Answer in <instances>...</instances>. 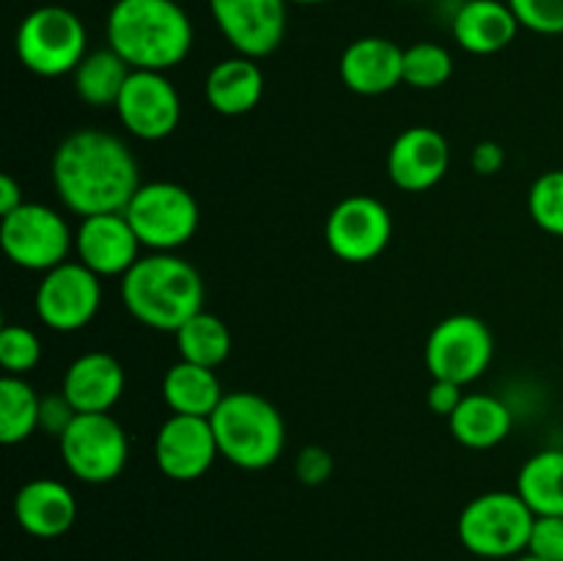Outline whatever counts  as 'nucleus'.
Listing matches in <instances>:
<instances>
[{"instance_id": "0eeeda50", "label": "nucleus", "mask_w": 563, "mask_h": 561, "mask_svg": "<svg viewBox=\"0 0 563 561\" xmlns=\"http://www.w3.org/2000/svg\"><path fill=\"white\" fill-rule=\"evenodd\" d=\"M137 240L152 253H174L196 237L201 209L196 196L176 182H148L137 187L124 209Z\"/></svg>"}, {"instance_id": "6ab92c4d", "label": "nucleus", "mask_w": 563, "mask_h": 561, "mask_svg": "<svg viewBox=\"0 0 563 561\" xmlns=\"http://www.w3.org/2000/svg\"><path fill=\"white\" fill-rule=\"evenodd\" d=\"M14 517L36 539H58L75 526V493L58 479H31L14 495Z\"/></svg>"}, {"instance_id": "a19ab883", "label": "nucleus", "mask_w": 563, "mask_h": 561, "mask_svg": "<svg viewBox=\"0 0 563 561\" xmlns=\"http://www.w3.org/2000/svg\"><path fill=\"white\" fill-rule=\"evenodd\" d=\"M561 350H563V333H561Z\"/></svg>"}, {"instance_id": "58836bf2", "label": "nucleus", "mask_w": 563, "mask_h": 561, "mask_svg": "<svg viewBox=\"0 0 563 561\" xmlns=\"http://www.w3.org/2000/svg\"><path fill=\"white\" fill-rule=\"evenodd\" d=\"M289 3H297V6H319V3H328V0H289Z\"/></svg>"}, {"instance_id": "9d476101", "label": "nucleus", "mask_w": 563, "mask_h": 561, "mask_svg": "<svg viewBox=\"0 0 563 561\" xmlns=\"http://www.w3.org/2000/svg\"><path fill=\"white\" fill-rule=\"evenodd\" d=\"M495 355V339L484 319L473 314H454L440 319L427 339L423 361L432 380L471 385L489 369Z\"/></svg>"}, {"instance_id": "f3484780", "label": "nucleus", "mask_w": 563, "mask_h": 561, "mask_svg": "<svg viewBox=\"0 0 563 561\" xmlns=\"http://www.w3.org/2000/svg\"><path fill=\"white\" fill-rule=\"evenodd\" d=\"M451 165L449 141L434 127H407L388 152V176L399 190H432Z\"/></svg>"}, {"instance_id": "1a4fd4ad", "label": "nucleus", "mask_w": 563, "mask_h": 561, "mask_svg": "<svg viewBox=\"0 0 563 561\" xmlns=\"http://www.w3.org/2000/svg\"><path fill=\"white\" fill-rule=\"evenodd\" d=\"M0 245L16 267L47 273L69 262L75 234L64 215L53 207L25 201L20 209L0 218Z\"/></svg>"}, {"instance_id": "f8f14e48", "label": "nucleus", "mask_w": 563, "mask_h": 561, "mask_svg": "<svg viewBox=\"0 0 563 561\" xmlns=\"http://www.w3.org/2000/svg\"><path fill=\"white\" fill-rule=\"evenodd\" d=\"M394 218L388 207L372 196H350L333 207L324 226L328 248L350 264H366L388 248Z\"/></svg>"}, {"instance_id": "7c9ffc66", "label": "nucleus", "mask_w": 563, "mask_h": 561, "mask_svg": "<svg viewBox=\"0 0 563 561\" xmlns=\"http://www.w3.org/2000/svg\"><path fill=\"white\" fill-rule=\"evenodd\" d=\"M38 361H42V341L31 328L5 324L0 330V366L5 369V374L25 377L38 366Z\"/></svg>"}, {"instance_id": "aec40b11", "label": "nucleus", "mask_w": 563, "mask_h": 561, "mask_svg": "<svg viewBox=\"0 0 563 561\" xmlns=\"http://www.w3.org/2000/svg\"><path fill=\"white\" fill-rule=\"evenodd\" d=\"M124 366L110 352H86L64 374L60 394L75 413H110L124 394Z\"/></svg>"}, {"instance_id": "f03ea898", "label": "nucleus", "mask_w": 563, "mask_h": 561, "mask_svg": "<svg viewBox=\"0 0 563 561\" xmlns=\"http://www.w3.org/2000/svg\"><path fill=\"white\" fill-rule=\"evenodd\" d=\"M108 47L130 69L168 72L190 55L192 22L176 0H115L108 14Z\"/></svg>"}, {"instance_id": "7ed1b4c3", "label": "nucleus", "mask_w": 563, "mask_h": 561, "mask_svg": "<svg viewBox=\"0 0 563 561\" xmlns=\"http://www.w3.org/2000/svg\"><path fill=\"white\" fill-rule=\"evenodd\" d=\"M121 302L143 328L176 333L203 311L201 273L176 253H148L121 278Z\"/></svg>"}, {"instance_id": "a878e982", "label": "nucleus", "mask_w": 563, "mask_h": 561, "mask_svg": "<svg viewBox=\"0 0 563 561\" xmlns=\"http://www.w3.org/2000/svg\"><path fill=\"white\" fill-rule=\"evenodd\" d=\"M130 75V64L115 50H93L75 69V91L91 108H115Z\"/></svg>"}, {"instance_id": "72a5a7b5", "label": "nucleus", "mask_w": 563, "mask_h": 561, "mask_svg": "<svg viewBox=\"0 0 563 561\" xmlns=\"http://www.w3.org/2000/svg\"><path fill=\"white\" fill-rule=\"evenodd\" d=\"M295 473L302 484L308 487H317V484H324L333 473V457H330L328 449L322 446H306V449L297 454Z\"/></svg>"}, {"instance_id": "4468645a", "label": "nucleus", "mask_w": 563, "mask_h": 561, "mask_svg": "<svg viewBox=\"0 0 563 561\" xmlns=\"http://www.w3.org/2000/svg\"><path fill=\"white\" fill-rule=\"evenodd\" d=\"M289 0H209V11L236 55L267 58L286 36Z\"/></svg>"}, {"instance_id": "2eb2a0df", "label": "nucleus", "mask_w": 563, "mask_h": 561, "mask_svg": "<svg viewBox=\"0 0 563 561\" xmlns=\"http://www.w3.org/2000/svg\"><path fill=\"white\" fill-rule=\"evenodd\" d=\"M220 457L209 418L170 413L154 438V462L174 482H196Z\"/></svg>"}, {"instance_id": "ddd939ff", "label": "nucleus", "mask_w": 563, "mask_h": 561, "mask_svg": "<svg viewBox=\"0 0 563 561\" xmlns=\"http://www.w3.org/2000/svg\"><path fill=\"white\" fill-rule=\"evenodd\" d=\"M115 113L124 130L141 141H163L179 127L181 97L165 72L132 69Z\"/></svg>"}, {"instance_id": "cd10ccee", "label": "nucleus", "mask_w": 563, "mask_h": 561, "mask_svg": "<svg viewBox=\"0 0 563 561\" xmlns=\"http://www.w3.org/2000/svg\"><path fill=\"white\" fill-rule=\"evenodd\" d=\"M176 346L181 361L198 363V366L218 369L231 355V330L220 317L209 311H198L176 330Z\"/></svg>"}, {"instance_id": "e433bc0d", "label": "nucleus", "mask_w": 563, "mask_h": 561, "mask_svg": "<svg viewBox=\"0 0 563 561\" xmlns=\"http://www.w3.org/2000/svg\"><path fill=\"white\" fill-rule=\"evenodd\" d=\"M504 163H506V152H504V146H500V143L482 141V143H476V146H473L471 168L476 170V174L493 176V174H498L500 168H504Z\"/></svg>"}, {"instance_id": "5701e85b", "label": "nucleus", "mask_w": 563, "mask_h": 561, "mask_svg": "<svg viewBox=\"0 0 563 561\" xmlns=\"http://www.w3.org/2000/svg\"><path fill=\"white\" fill-rule=\"evenodd\" d=\"M515 427L509 405L493 394H465L454 416L449 418V429L456 443L473 451H487L504 443Z\"/></svg>"}, {"instance_id": "c9c22d12", "label": "nucleus", "mask_w": 563, "mask_h": 561, "mask_svg": "<svg viewBox=\"0 0 563 561\" xmlns=\"http://www.w3.org/2000/svg\"><path fill=\"white\" fill-rule=\"evenodd\" d=\"M462 399H465V394H462V385L445 383V380H432V388H429L427 405H429V410L434 413V416L451 418V416H454L456 407H460Z\"/></svg>"}, {"instance_id": "4be33fe9", "label": "nucleus", "mask_w": 563, "mask_h": 561, "mask_svg": "<svg viewBox=\"0 0 563 561\" xmlns=\"http://www.w3.org/2000/svg\"><path fill=\"white\" fill-rule=\"evenodd\" d=\"M207 102L220 116H245L262 102L264 97V72L256 58L247 55H231L209 69Z\"/></svg>"}, {"instance_id": "bb28decb", "label": "nucleus", "mask_w": 563, "mask_h": 561, "mask_svg": "<svg viewBox=\"0 0 563 561\" xmlns=\"http://www.w3.org/2000/svg\"><path fill=\"white\" fill-rule=\"evenodd\" d=\"M42 424V396L25 377L3 374L0 380V440L5 446L25 443Z\"/></svg>"}, {"instance_id": "412c9836", "label": "nucleus", "mask_w": 563, "mask_h": 561, "mask_svg": "<svg viewBox=\"0 0 563 561\" xmlns=\"http://www.w3.org/2000/svg\"><path fill=\"white\" fill-rule=\"evenodd\" d=\"M520 22L504 0H462L451 20L454 42L471 55H495L517 38Z\"/></svg>"}, {"instance_id": "dca6fc26", "label": "nucleus", "mask_w": 563, "mask_h": 561, "mask_svg": "<svg viewBox=\"0 0 563 561\" xmlns=\"http://www.w3.org/2000/svg\"><path fill=\"white\" fill-rule=\"evenodd\" d=\"M141 240H137L135 229L124 212L82 218L75 231L77 262L93 270L99 278H108V275L124 278L132 264L141 258Z\"/></svg>"}, {"instance_id": "6e6552de", "label": "nucleus", "mask_w": 563, "mask_h": 561, "mask_svg": "<svg viewBox=\"0 0 563 561\" xmlns=\"http://www.w3.org/2000/svg\"><path fill=\"white\" fill-rule=\"evenodd\" d=\"M58 443L66 471L86 484L119 479L130 457L126 432L110 413H77Z\"/></svg>"}, {"instance_id": "4c0bfd02", "label": "nucleus", "mask_w": 563, "mask_h": 561, "mask_svg": "<svg viewBox=\"0 0 563 561\" xmlns=\"http://www.w3.org/2000/svg\"><path fill=\"white\" fill-rule=\"evenodd\" d=\"M22 204H25V198H22V187L16 185L9 174L0 176V218L11 215L14 209H20Z\"/></svg>"}, {"instance_id": "423d86ee", "label": "nucleus", "mask_w": 563, "mask_h": 561, "mask_svg": "<svg viewBox=\"0 0 563 561\" xmlns=\"http://www.w3.org/2000/svg\"><path fill=\"white\" fill-rule=\"evenodd\" d=\"M16 58L38 77L75 72L88 55L86 25L66 6H38L16 28Z\"/></svg>"}, {"instance_id": "c85d7f7f", "label": "nucleus", "mask_w": 563, "mask_h": 561, "mask_svg": "<svg viewBox=\"0 0 563 561\" xmlns=\"http://www.w3.org/2000/svg\"><path fill=\"white\" fill-rule=\"evenodd\" d=\"M454 75V58L443 44L418 42L405 50V82L421 91L445 86Z\"/></svg>"}, {"instance_id": "c756f323", "label": "nucleus", "mask_w": 563, "mask_h": 561, "mask_svg": "<svg viewBox=\"0 0 563 561\" xmlns=\"http://www.w3.org/2000/svg\"><path fill=\"white\" fill-rule=\"evenodd\" d=\"M528 212L533 223L553 237H563V168L539 176L528 193Z\"/></svg>"}, {"instance_id": "39448f33", "label": "nucleus", "mask_w": 563, "mask_h": 561, "mask_svg": "<svg viewBox=\"0 0 563 561\" xmlns=\"http://www.w3.org/2000/svg\"><path fill=\"white\" fill-rule=\"evenodd\" d=\"M533 522L537 515L522 501V495L493 490V493L476 495L462 509L456 534L467 553L489 561H511L528 553Z\"/></svg>"}, {"instance_id": "9b49d317", "label": "nucleus", "mask_w": 563, "mask_h": 561, "mask_svg": "<svg viewBox=\"0 0 563 561\" xmlns=\"http://www.w3.org/2000/svg\"><path fill=\"white\" fill-rule=\"evenodd\" d=\"M102 306V284L82 262H64L47 270L38 280L33 308L36 317L55 333H75L91 324Z\"/></svg>"}, {"instance_id": "2f4dec72", "label": "nucleus", "mask_w": 563, "mask_h": 561, "mask_svg": "<svg viewBox=\"0 0 563 561\" xmlns=\"http://www.w3.org/2000/svg\"><path fill=\"white\" fill-rule=\"evenodd\" d=\"M515 11L520 28H528L542 36L563 33V0H506Z\"/></svg>"}, {"instance_id": "b1692460", "label": "nucleus", "mask_w": 563, "mask_h": 561, "mask_svg": "<svg viewBox=\"0 0 563 561\" xmlns=\"http://www.w3.org/2000/svg\"><path fill=\"white\" fill-rule=\"evenodd\" d=\"M223 385L214 369L198 366V363L179 361L165 372L163 377V399L170 413L179 416L209 418L223 402Z\"/></svg>"}, {"instance_id": "f257e3e1", "label": "nucleus", "mask_w": 563, "mask_h": 561, "mask_svg": "<svg viewBox=\"0 0 563 561\" xmlns=\"http://www.w3.org/2000/svg\"><path fill=\"white\" fill-rule=\"evenodd\" d=\"M53 185L60 204L80 218L124 212L141 187L137 160L121 138L77 130L53 154Z\"/></svg>"}, {"instance_id": "a211bd4d", "label": "nucleus", "mask_w": 563, "mask_h": 561, "mask_svg": "<svg viewBox=\"0 0 563 561\" xmlns=\"http://www.w3.org/2000/svg\"><path fill=\"white\" fill-rule=\"evenodd\" d=\"M341 82L361 97H379L405 82V50L385 36L355 38L339 64Z\"/></svg>"}, {"instance_id": "f704fd0d", "label": "nucleus", "mask_w": 563, "mask_h": 561, "mask_svg": "<svg viewBox=\"0 0 563 561\" xmlns=\"http://www.w3.org/2000/svg\"><path fill=\"white\" fill-rule=\"evenodd\" d=\"M75 416H77L75 407L66 402L64 394L44 396V399H42V424H38V427H42L44 432L60 438V435L66 432V427H69L71 418H75Z\"/></svg>"}, {"instance_id": "20e7f679", "label": "nucleus", "mask_w": 563, "mask_h": 561, "mask_svg": "<svg viewBox=\"0 0 563 561\" xmlns=\"http://www.w3.org/2000/svg\"><path fill=\"white\" fill-rule=\"evenodd\" d=\"M223 460L242 471H264L284 454L286 424L278 407L253 391L225 394L209 416Z\"/></svg>"}, {"instance_id": "ea45409f", "label": "nucleus", "mask_w": 563, "mask_h": 561, "mask_svg": "<svg viewBox=\"0 0 563 561\" xmlns=\"http://www.w3.org/2000/svg\"><path fill=\"white\" fill-rule=\"evenodd\" d=\"M511 561H542V559H537V556H531V553H522V556H517V559H511Z\"/></svg>"}, {"instance_id": "393cba45", "label": "nucleus", "mask_w": 563, "mask_h": 561, "mask_svg": "<svg viewBox=\"0 0 563 561\" xmlns=\"http://www.w3.org/2000/svg\"><path fill=\"white\" fill-rule=\"evenodd\" d=\"M517 493L537 517H563V449H544L528 457L517 473Z\"/></svg>"}, {"instance_id": "473e14b6", "label": "nucleus", "mask_w": 563, "mask_h": 561, "mask_svg": "<svg viewBox=\"0 0 563 561\" xmlns=\"http://www.w3.org/2000/svg\"><path fill=\"white\" fill-rule=\"evenodd\" d=\"M528 553L542 561H563V517H537Z\"/></svg>"}]
</instances>
